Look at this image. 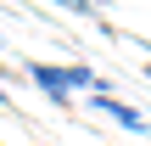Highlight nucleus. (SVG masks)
I'll return each instance as SVG.
<instances>
[{
	"label": "nucleus",
	"instance_id": "1",
	"mask_svg": "<svg viewBox=\"0 0 151 146\" xmlns=\"http://www.w3.org/2000/svg\"><path fill=\"white\" fill-rule=\"evenodd\" d=\"M28 79L56 101V107H67L73 101V84H67V68H50V62H28Z\"/></svg>",
	"mask_w": 151,
	"mask_h": 146
},
{
	"label": "nucleus",
	"instance_id": "2",
	"mask_svg": "<svg viewBox=\"0 0 151 146\" xmlns=\"http://www.w3.org/2000/svg\"><path fill=\"white\" fill-rule=\"evenodd\" d=\"M90 107H95V113H106V118H118V124H123V129H134V135L146 129V113H134V107H123V101H118V96H112L106 84H101V90L90 96Z\"/></svg>",
	"mask_w": 151,
	"mask_h": 146
},
{
	"label": "nucleus",
	"instance_id": "3",
	"mask_svg": "<svg viewBox=\"0 0 151 146\" xmlns=\"http://www.w3.org/2000/svg\"><path fill=\"white\" fill-rule=\"evenodd\" d=\"M67 84H73V90H101V79H95L84 62H67Z\"/></svg>",
	"mask_w": 151,
	"mask_h": 146
},
{
	"label": "nucleus",
	"instance_id": "4",
	"mask_svg": "<svg viewBox=\"0 0 151 146\" xmlns=\"http://www.w3.org/2000/svg\"><path fill=\"white\" fill-rule=\"evenodd\" d=\"M0 101H11V96H6V90H0Z\"/></svg>",
	"mask_w": 151,
	"mask_h": 146
},
{
	"label": "nucleus",
	"instance_id": "5",
	"mask_svg": "<svg viewBox=\"0 0 151 146\" xmlns=\"http://www.w3.org/2000/svg\"><path fill=\"white\" fill-rule=\"evenodd\" d=\"M146 79H151V62H146Z\"/></svg>",
	"mask_w": 151,
	"mask_h": 146
},
{
	"label": "nucleus",
	"instance_id": "6",
	"mask_svg": "<svg viewBox=\"0 0 151 146\" xmlns=\"http://www.w3.org/2000/svg\"><path fill=\"white\" fill-rule=\"evenodd\" d=\"M0 45H6V39H0Z\"/></svg>",
	"mask_w": 151,
	"mask_h": 146
}]
</instances>
